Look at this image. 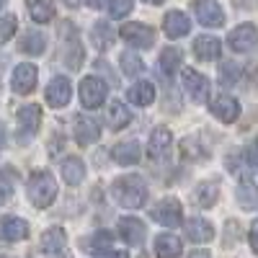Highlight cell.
<instances>
[{
    "mask_svg": "<svg viewBox=\"0 0 258 258\" xmlns=\"http://www.w3.org/2000/svg\"><path fill=\"white\" fill-rule=\"evenodd\" d=\"M181 68V49L176 47H168L160 52V70L165 75H176V70Z\"/></svg>",
    "mask_w": 258,
    "mask_h": 258,
    "instance_id": "cell-31",
    "label": "cell"
},
{
    "mask_svg": "<svg viewBox=\"0 0 258 258\" xmlns=\"http://www.w3.org/2000/svg\"><path fill=\"white\" fill-rule=\"evenodd\" d=\"M106 258H129L124 250H111V253H106Z\"/></svg>",
    "mask_w": 258,
    "mask_h": 258,
    "instance_id": "cell-42",
    "label": "cell"
},
{
    "mask_svg": "<svg viewBox=\"0 0 258 258\" xmlns=\"http://www.w3.org/2000/svg\"><path fill=\"white\" fill-rule=\"evenodd\" d=\"M111 245H114V232L101 230V232H96V235H93V253L106 255V253H111V250H114Z\"/></svg>",
    "mask_w": 258,
    "mask_h": 258,
    "instance_id": "cell-34",
    "label": "cell"
},
{
    "mask_svg": "<svg viewBox=\"0 0 258 258\" xmlns=\"http://www.w3.org/2000/svg\"><path fill=\"white\" fill-rule=\"evenodd\" d=\"M163 31H165L168 39H181L191 31V21L183 11H170L163 18Z\"/></svg>",
    "mask_w": 258,
    "mask_h": 258,
    "instance_id": "cell-15",
    "label": "cell"
},
{
    "mask_svg": "<svg viewBox=\"0 0 258 258\" xmlns=\"http://www.w3.org/2000/svg\"><path fill=\"white\" fill-rule=\"evenodd\" d=\"M36 78H39V70H36V64L31 62H24V64H18V68L13 70L11 75V88L21 96H26L36 88Z\"/></svg>",
    "mask_w": 258,
    "mask_h": 258,
    "instance_id": "cell-10",
    "label": "cell"
},
{
    "mask_svg": "<svg viewBox=\"0 0 258 258\" xmlns=\"http://www.w3.org/2000/svg\"><path fill=\"white\" fill-rule=\"evenodd\" d=\"M248 240H250V248L258 253V220L250 225V232H248Z\"/></svg>",
    "mask_w": 258,
    "mask_h": 258,
    "instance_id": "cell-38",
    "label": "cell"
},
{
    "mask_svg": "<svg viewBox=\"0 0 258 258\" xmlns=\"http://www.w3.org/2000/svg\"><path fill=\"white\" fill-rule=\"evenodd\" d=\"M3 6H6V0H0V8H3Z\"/></svg>",
    "mask_w": 258,
    "mask_h": 258,
    "instance_id": "cell-47",
    "label": "cell"
},
{
    "mask_svg": "<svg viewBox=\"0 0 258 258\" xmlns=\"http://www.w3.org/2000/svg\"><path fill=\"white\" fill-rule=\"evenodd\" d=\"M217 197H220V186H217V181H202V183H197V188H194V194H191L194 204L202 207V209L212 207L214 202H217Z\"/></svg>",
    "mask_w": 258,
    "mask_h": 258,
    "instance_id": "cell-23",
    "label": "cell"
},
{
    "mask_svg": "<svg viewBox=\"0 0 258 258\" xmlns=\"http://www.w3.org/2000/svg\"><path fill=\"white\" fill-rule=\"evenodd\" d=\"M126 98L132 101L135 106H150V103L155 101V85H153V83H147V80L135 83L132 88L126 91Z\"/></svg>",
    "mask_w": 258,
    "mask_h": 258,
    "instance_id": "cell-28",
    "label": "cell"
},
{
    "mask_svg": "<svg viewBox=\"0 0 258 258\" xmlns=\"http://www.w3.org/2000/svg\"><path fill=\"white\" fill-rule=\"evenodd\" d=\"M212 114L217 116L220 121H225V124H232L235 119L240 116V103H238V98H232V96H217L212 101Z\"/></svg>",
    "mask_w": 258,
    "mask_h": 258,
    "instance_id": "cell-17",
    "label": "cell"
},
{
    "mask_svg": "<svg viewBox=\"0 0 258 258\" xmlns=\"http://www.w3.org/2000/svg\"><path fill=\"white\" fill-rule=\"evenodd\" d=\"M64 6H70V8H75V6H80V0H64Z\"/></svg>",
    "mask_w": 258,
    "mask_h": 258,
    "instance_id": "cell-45",
    "label": "cell"
},
{
    "mask_svg": "<svg viewBox=\"0 0 258 258\" xmlns=\"http://www.w3.org/2000/svg\"><path fill=\"white\" fill-rule=\"evenodd\" d=\"M258 44V29L253 24H240L238 29H232L227 34V47L232 52H250Z\"/></svg>",
    "mask_w": 258,
    "mask_h": 258,
    "instance_id": "cell-9",
    "label": "cell"
},
{
    "mask_svg": "<svg viewBox=\"0 0 258 258\" xmlns=\"http://www.w3.org/2000/svg\"><path fill=\"white\" fill-rule=\"evenodd\" d=\"M132 8H135V0H111V3H109L111 18H124V16H129Z\"/></svg>",
    "mask_w": 258,
    "mask_h": 258,
    "instance_id": "cell-36",
    "label": "cell"
},
{
    "mask_svg": "<svg viewBox=\"0 0 258 258\" xmlns=\"http://www.w3.org/2000/svg\"><path fill=\"white\" fill-rule=\"evenodd\" d=\"M183 230H186V238L194 240V243H209L214 238V227L204 220V217H191L183 222Z\"/></svg>",
    "mask_w": 258,
    "mask_h": 258,
    "instance_id": "cell-20",
    "label": "cell"
},
{
    "mask_svg": "<svg viewBox=\"0 0 258 258\" xmlns=\"http://www.w3.org/2000/svg\"><path fill=\"white\" fill-rule=\"evenodd\" d=\"M41 126V109L36 103L21 106L18 109V140L26 142L29 137H34Z\"/></svg>",
    "mask_w": 258,
    "mask_h": 258,
    "instance_id": "cell-8",
    "label": "cell"
},
{
    "mask_svg": "<svg viewBox=\"0 0 258 258\" xmlns=\"http://www.w3.org/2000/svg\"><path fill=\"white\" fill-rule=\"evenodd\" d=\"M85 3H88V8H93V11H101V8L109 6L111 0H85Z\"/></svg>",
    "mask_w": 258,
    "mask_h": 258,
    "instance_id": "cell-39",
    "label": "cell"
},
{
    "mask_svg": "<svg viewBox=\"0 0 258 258\" xmlns=\"http://www.w3.org/2000/svg\"><path fill=\"white\" fill-rule=\"evenodd\" d=\"M121 39L129 41L137 49H147L155 44V29H150L145 24H124L121 26Z\"/></svg>",
    "mask_w": 258,
    "mask_h": 258,
    "instance_id": "cell-11",
    "label": "cell"
},
{
    "mask_svg": "<svg viewBox=\"0 0 258 258\" xmlns=\"http://www.w3.org/2000/svg\"><path fill=\"white\" fill-rule=\"evenodd\" d=\"M114 199L124 207V209H140L147 202V186L140 176H121L114 181L111 186Z\"/></svg>",
    "mask_w": 258,
    "mask_h": 258,
    "instance_id": "cell-1",
    "label": "cell"
},
{
    "mask_svg": "<svg viewBox=\"0 0 258 258\" xmlns=\"http://www.w3.org/2000/svg\"><path fill=\"white\" fill-rule=\"evenodd\" d=\"M0 258H11V255H0Z\"/></svg>",
    "mask_w": 258,
    "mask_h": 258,
    "instance_id": "cell-48",
    "label": "cell"
},
{
    "mask_svg": "<svg viewBox=\"0 0 258 258\" xmlns=\"http://www.w3.org/2000/svg\"><path fill=\"white\" fill-rule=\"evenodd\" d=\"M57 197V181L47 170H34L29 178V199L36 209H47Z\"/></svg>",
    "mask_w": 258,
    "mask_h": 258,
    "instance_id": "cell-2",
    "label": "cell"
},
{
    "mask_svg": "<svg viewBox=\"0 0 258 258\" xmlns=\"http://www.w3.org/2000/svg\"><path fill=\"white\" fill-rule=\"evenodd\" d=\"M26 8L36 24H49L54 18V3L52 0H26Z\"/></svg>",
    "mask_w": 258,
    "mask_h": 258,
    "instance_id": "cell-29",
    "label": "cell"
},
{
    "mask_svg": "<svg viewBox=\"0 0 258 258\" xmlns=\"http://www.w3.org/2000/svg\"><path fill=\"white\" fill-rule=\"evenodd\" d=\"M6 145V129H3V121H0V147Z\"/></svg>",
    "mask_w": 258,
    "mask_h": 258,
    "instance_id": "cell-44",
    "label": "cell"
},
{
    "mask_svg": "<svg viewBox=\"0 0 258 258\" xmlns=\"http://www.w3.org/2000/svg\"><path fill=\"white\" fill-rule=\"evenodd\" d=\"M150 217H153L158 225L163 227H178L183 222V214H181V202L178 199H163L153 207L150 212Z\"/></svg>",
    "mask_w": 258,
    "mask_h": 258,
    "instance_id": "cell-5",
    "label": "cell"
},
{
    "mask_svg": "<svg viewBox=\"0 0 258 258\" xmlns=\"http://www.w3.org/2000/svg\"><path fill=\"white\" fill-rule=\"evenodd\" d=\"M29 235V225L21 217H0V240L18 243Z\"/></svg>",
    "mask_w": 258,
    "mask_h": 258,
    "instance_id": "cell-16",
    "label": "cell"
},
{
    "mask_svg": "<svg viewBox=\"0 0 258 258\" xmlns=\"http://www.w3.org/2000/svg\"><path fill=\"white\" fill-rule=\"evenodd\" d=\"M106 93H109V85H106L101 78H96V75L83 78V83H80V101H83L85 109H98V106L106 101Z\"/></svg>",
    "mask_w": 258,
    "mask_h": 258,
    "instance_id": "cell-3",
    "label": "cell"
},
{
    "mask_svg": "<svg viewBox=\"0 0 258 258\" xmlns=\"http://www.w3.org/2000/svg\"><path fill=\"white\" fill-rule=\"evenodd\" d=\"M73 132H75V140L80 147H88L93 142L101 140V129H98V121L91 119V116H75V126H73Z\"/></svg>",
    "mask_w": 258,
    "mask_h": 258,
    "instance_id": "cell-14",
    "label": "cell"
},
{
    "mask_svg": "<svg viewBox=\"0 0 258 258\" xmlns=\"http://www.w3.org/2000/svg\"><path fill=\"white\" fill-rule=\"evenodd\" d=\"M181 83H183V88L186 93L191 96V101H197V103H204L209 98V80L197 73L194 68H183L181 70Z\"/></svg>",
    "mask_w": 258,
    "mask_h": 258,
    "instance_id": "cell-6",
    "label": "cell"
},
{
    "mask_svg": "<svg viewBox=\"0 0 258 258\" xmlns=\"http://www.w3.org/2000/svg\"><path fill=\"white\" fill-rule=\"evenodd\" d=\"M119 62H121V70H124V75H129V78H135V75H140L142 70H145V62L135 54V52H121V57H119Z\"/></svg>",
    "mask_w": 258,
    "mask_h": 258,
    "instance_id": "cell-33",
    "label": "cell"
},
{
    "mask_svg": "<svg viewBox=\"0 0 258 258\" xmlns=\"http://www.w3.org/2000/svg\"><path fill=\"white\" fill-rule=\"evenodd\" d=\"M222 52V44L217 36H197V41H194V57L202 59V62H214L220 57Z\"/></svg>",
    "mask_w": 258,
    "mask_h": 258,
    "instance_id": "cell-19",
    "label": "cell"
},
{
    "mask_svg": "<svg viewBox=\"0 0 258 258\" xmlns=\"http://www.w3.org/2000/svg\"><path fill=\"white\" fill-rule=\"evenodd\" d=\"M62 62L68 64L70 70H78L80 64H83V47H80V41H78V31L70 26V24H62Z\"/></svg>",
    "mask_w": 258,
    "mask_h": 258,
    "instance_id": "cell-4",
    "label": "cell"
},
{
    "mask_svg": "<svg viewBox=\"0 0 258 258\" xmlns=\"http://www.w3.org/2000/svg\"><path fill=\"white\" fill-rule=\"evenodd\" d=\"M170 147H173V135H170L168 126H158L153 135H150V158L163 160L168 158Z\"/></svg>",
    "mask_w": 258,
    "mask_h": 258,
    "instance_id": "cell-18",
    "label": "cell"
},
{
    "mask_svg": "<svg viewBox=\"0 0 258 258\" xmlns=\"http://www.w3.org/2000/svg\"><path fill=\"white\" fill-rule=\"evenodd\" d=\"M181 250H183V245H181V240L176 238V235L163 232V235L155 238V255L158 258H178Z\"/></svg>",
    "mask_w": 258,
    "mask_h": 258,
    "instance_id": "cell-25",
    "label": "cell"
},
{
    "mask_svg": "<svg viewBox=\"0 0 258 258\" xmlns=\"http://www.w3.org/2000/svg\"><path fill=\"white\" fill-rule=\"evenodd\" d=\"M62 178H64V183H70V186H78V183H83V178H85V165H83V160L80 158H64L62 160Z\"/></svg>",
    "mask_w": 258,
    "mask_h": 258,
    "instance_id": "cell-27",
    "label": "cell"
},
{
    "mask_svg": "<svg viewBox=\"0 0 258 258\" xmlns=\"http://www.w3.org/2000/svg\"><path fill=\"white\" fill-rule=\"evenodd\" d=\"M106 119H109V124L114 129H124L129 121H132V111H129L121 101H111L109 111H106Z\"/></svg>",
    "mask_w": 258,
    "mask_h": 258,
    "instance_id": "cell-30",
    "label": "cell"
},
{
    "mask_svg": "<svg viewBox=\"0 0 258 258\" xmlns=\"http://www.w3.org/2000/svg\"><path fill=\"white\" fill-rule=\"evenodd\" d=\"M16 26H18L16 16H3V18H0V47L11 41V36L16 34Z\"/></svg>",
    "mask_w": 258,
    "mask_h": 258,
    "instance_id": "cell-35",
    "label": "cell"
},
{
    "mask_svg": "<svg viewBox=\"0 0 258 258\" xmlns=\"http://www.w3.org/2000/svg\"><path fill=\"white\" fill-rule=\"evenodd\" d=\"M194 13H197V21L202 26L217 29L225 24V11L217 0H194Z\"/></svg>",
    "mask_w": 258,
    "mask_h": 258,
    "instance_id": "cell-7",
    "label": "cell"
},
{
    "mask_svg": "<svg viewBox=\"0 0 258 258\" xmlns=\"http://www.w3.org/2000/svg\"><path fill=\"white\" fill-rule=\"evenodd\" d=\"M8 197H13V186H6L3 181H0V202H6Z\"/></svg>",
    "mask_w": 258,
    "mask_h": 258,
    "instance_id": "cell-40",
    "label": "cell"
},
{
    "mask_svg": "<svg viewBox=\"0 0 258 258\" xmlns=\"http://www.w3.org/2000/svg\"><path fill=\"white\" fill-rule=\"evenodd\" d=\"M248 158H250V163H255V165H258V140L250 145V150H248Z\"/></svg>",
    "mask_w": 258,
    "mask_h": 258,
    "instance_id": "cell-41",
    "label": "cell"
},
{
    "mask_svg": "<svg viewBox=\"0 0 258 258\" xmlns=\"http://www.w3.org/2000/svg\"><path fill=\"white\" fill-rule=\"evenodd\" d=\"M238 204H240L243 209H253V207L258 204V188L253 186L250 178H243V183H240V188H238Z\"/></svg>",
    "mask_w": 258,
    "mask_h": 258,
    "instance_id": "cell-32",
    "label": "cell"
},
{
    "mask_svg": "<svg viewBox=\"0 0 258 258\" xmlns=\"http://www.w3.org/2000/svg\"><path fill=\"white\" fill-rule=\"evenodd\" d=\"M41 250L47 255H54V258H68V235H64L62 227H49L44 235H41Z\"/></svg>",
    "mask_w": 258,
    "mask_h": 258,
    "instance_id": "cell-12",
    "label": "cell"
},
{
    "mask_svg": "<svg viewBox=\"0 0 258 258\" xmlns=\"http://www.w3.org/2000/svg\"><path fill=\"white\" fill-rule=\"evenodd\" d=\"M114 29H111V24L109 21H96L93 24V31H91V39H93V47L98 49V52H106L111 44H114Z\"/></svg>",
    "mask_w": 258,
    "mask_h": 258,
    "instance_id": "cell-26",
    "label": "cell"
},
{
    "mask_svg": "<svg viewBox=\"0 0 258 258\" xmlns=\"http://www.w3.org/2000/svg\"><path fill=\"white\" fill-rule=\"evenodd\" d=\"M70 96H73V85H70V80L64 75H57V78L49 80V85H47V103L49 106L62 109V106H68Z\"/></svg>",
    "mask_w": 258,
    "mask_h": 258,
    "instance_id": "cell-13",
    "label": "cell"
},
{
    "mask_svg": "<svg viewBox=\"0 0 258 258\" xmlns=\"http://www.w3.org/2000/svg\"><path fill=\"white\" fill-rule=\"evenodd\" d=\"M238 75H240V70L238 68H235V64H225V68H222V80L230 85L232 80H238Z\"/></svg>",
    "mask_w": 258,
    "mask_h": 258,
    "instance_id": "cell-37",
    "label": "cell"
},
{
    "mask_svg": "<svg viewBox=\"0 0 258 258\" xmlns=\"http://www.w3.org/2000/svg\"><path fill=\"white\" fill-rule=\"evenodd\" d=\"M188 258H209V250H194Z\"/></svg>",
    "mask_w": 258,
    "mask_h": 258,
    "instance_id": "cell-43",
    "label": "cell"
},
{
    "mask_svg": "<svg viewBox=\"0 0 258 258\" xmlns=\"http://www.w3.org/2000/svg\"><path fill=\"white\" fill-rule=\"evenodd\" d=\"M145 3H155V6H160V3H165V0H145Z\"/></svg>",
    "mask_w": 258,
    "mask_h": 258,
    "instance_id": "cell-46",
    "label": "cell"
},
{
    "mask_svg": "<svg viewBox=\"0 0 258 258\" xmlns=\"http://www.w3.org/2000/svg\"><path fill=\"white\" fill-rule=\"evenodd\" d=\"M119 235L129 245H142L145 240V222L137 217H121L119 220Z\"/></svg>",
    "mask_w": 258,
    "mask_h": 258,
    "instance_id": "cell-21",
    "label": "cell"
},
{
    "mask_svg": "<svg viewBox=\"0 0 258 258\" xmlns=\"http://www.w3.org/2000/svg\"><path fill=\"white\" fill-rule=\"evenodd\" d=\"M18 49L24 52V54L39 57V54H44V49H47V39H44V34H41V31H31V29H29L24 36H21Z\"/></svg>",
    "mask_w": 258,
    "mask_h": 258,
    "instance_id": "cell-24",
    "label": "cell"
},
{
    "mask_svg": "<svg viewBox=\"0 0 258 258\" xmlns=\"http://www.w3.org/2000/svg\"><path fill=\"white\" fill-rule=\"evenodd\" d=\"M111 158L119 163V165H135L140 158H142V150L135 140H124L119 145L111 147Z\"/></svg>",
    "mask_w": 258,
    "mask_h": 258,
    "instance_id": "cell-22",
    "label": "cell"
}]
</instances>
